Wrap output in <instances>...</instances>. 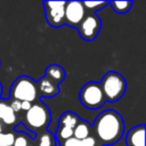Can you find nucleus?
<instances>
[{"mask_svg":"<svg viewBox=\"0 0 146 146\" xmlns=\"http://www.w3.org/2000/svg\"><path fill=\"white\" fill-rule=\"evenodd\" d=\"M15 131H3L0 132V146H13L15 140Z\"/></svg>","mask_w":146,"mask_h":146,"instance_id":"aec40b11","label":"nucleus"},{"mask_svg":"<svg viewBox=\"0 0 146 146\" xmlns=\"http://www.w3.org/2000/svg\"><path fill=\"white\" fill-rule=\"evenodd\" d=\"M36 91L39 98L40 97L51 98L59 94V86L43 75L36 81Z\"/></svg>","mask_w":146,"mask_h":146,"instance_id":"9b49d317","label":"nucleus"},{"mask_svg":"<svg viewBox=\"0 0 146 146\" xmlns=\"http://www.w3.org/2000/svg\"><path fill=\"white\" fill-rule=\"evenodd\" d=\"M50 121H51V113L49 107L44 103L36 100L32 103L31 107L23 114V119L19 122L24 124L26 129L31 130L35 136L47 130L50 124Z\"/></svg>","mask_w":146,"mask_h":146,"instance_id":"f03ea898","label":"nucleus"},{"mask_svg":"<svg viewBox=\"0 0 146 146\" xmlns=\"http://www.w3.org/2000/svg\"><path fill=\"white\" fill-rule=\"evenodd\" d=\"M92 132L99 146L113 145L117 143L124 132V121L116 111L107 110L97 115Z\"/></svg>","mask_w":146,"mask_h":146,"instance_id":"f257e3e1","label":"nucleus"},{"mask_svg":"<svg viewBox=\"0 0 146 146\" xmlns=\"http://www.w3.org/2000/svg\"><path fill=\"white\" fill-rule=\"evenodd\" d=\"M0 122L3 127L8 128H15L19 123L17 114H15L9 105V99L0 98Z\"/></svg>","mask_w":146,"mask_h":146,"instance_id":"9d476101","label":"nucleus"},{"mask_svg":"<svg viewBox=\"0 0 146 146\" xmlns=\"http://www.w3.org/2000/svg\"><path fill=\"white\" fill-rule=\"evenodd\" d=\"M127 146H145V124L132 127L125 136Z\"/></svg>","mask_w":146,"mask_h":146,"instance_id":"f8f14e48","label":"nucleus"},{"mask_svg":"<svg viewBox=\"0 0 146 146\" xmlns=\"http://www.w3.org/2000/svg\"><path fill=\"white\" fill-rule=\"evenodd\" d=\"M30 146H33V144H31V145H30Z\"/></svg>","mask_w":146,"mask_h":146,"instance_id":"393cba45","label":"nucleus"},{"mask_svg":"<svg viewBox=\"0 0 146 146\" xmlns=\"http://www.w3.org/2000/svg\"><path fill=\"white\" fill-rule=\"evenodd\" d=\"M82 5L86 9V13L96 14V11H98L99 9L108 6V1H82Z\"/></svg>","mask_w":146,"mask_h":146,"instance_id":"a211bd4d","label":"nucleus"},{"mask_svg":"<svg viewBox=\"0 0 146 146\" xmlns=\"http://www.w3.org/2000/svg\"><path fill=\"white\" fill-rule=\"evenodd\" d=\"M86 15V9L82 1H68L65 3L64 10V25L76 29Z\"/></svg>","mask_w":146,"mask_h":146,"instance_id":"1a4fd4ad","label":"nucleus"},{"mask_svg":"<svg viewBox=\"0 0 146 146\" xmlns=\"http://www.w3.org/2000/svg\"><path fill=\"white\" fill-rule=\"evenodd\" d=\"M80 121V117L76 113L66 111L64 112L58 120V127L55 133V139L57 144H62L66 139L73 137V131L78 122Z\"/></svg>","mask_w":146,"mask_h":146,"instance_id":"423d86ee","label":"nucleus"},{"mask_svg":"<svg viewBox=\"0 0 146 146\" xmlns=\"http://www.w3.org/2000/svg\"><path fill=\"white\" fill-rule=\"evenodd\" d=\"M9 99L29 103H34L39 100L36 91V81H34L27 75L18 76L10 87Z\"/></svg>","mask_w":146,"mask_h":146,"instance_id":"20e7f679","label":"nucleus"},{"mask_svg":"<svg viewBox=\"0 0 146 146\" xmlns=\"http://www.w3.org/2000/svg\"><path fill=\"white\" fill-rule=\"evenodd\" d=\"M59 145L60 146H99L96 138L94 137V135L86 138V139H82V140L76 139L74 137H71V138L66 139L65 141H63Z\"/></svg>","mask_w":146,"mask_h":146,"instance_id":"dca6fc26","label":"nucleus"},{"mask_svg":"<svg viewBox=\"0 0 146 146\" xmlns=\"http://www.w3.org/2000/svg\"><path fill=\"white\" fill-rule=\"evenodd\" d=\"M21 103L19 100H15V99H9V105L11 107V110L15 112V114H21Z\"/></svg>","mask_w":146,"mask_h":146,"instance_id":"412c9836","label":"nucleus"},{"mask_svg":"<svg viewBox=\"0 0 146 146\" xmlns=\"http://www.w3.org/2000/svg\"><path fill=\"white\" fill-rule=\"evenodd\" d=\"M33 146H55L56 139L52 132H50L48 129L35 135L34 139L32 140Z\"/></svg>","mask_w":146,"mask_h":146,"instance_id":"2eb2a0df","label":"nucleus"},{"mask_svg":"<svg viewBox=\"0 0 146 146\" xmlns=\"http://www.w3.org/2000/svg\"><path fill=\"white\" fill-rule=\"evenodd\" d=\"M105 100L108 103H115L120 100L127 89L125 79L115 71H108L103 80L99 82Z\"/></svg>","mask_w":146,"mask_h":146,"instance_id":"7ed1b4c3","label":"nucleus"},{"mask_svg":"<svg viewBox=\"0 0 146 146\" xmlns=\"http://www.w3.org/2000/svg\"><path fill=\"white\" fill-rule=\"evenodd\" d=\"M32 103H29V102H22L21 103V114H24L30 107H31Z\"/></svg>","mask_w":146,"mask_h":146,"instance_id":"4be33fe9","label":"nucleus"},{"mask_svg":"<svg viewBox=\"0 0 146 146\" xmlns=\"http://www.w3.org/2000/svg\"><path fill=\"white\" fill-rule=\"evenodd\" d=\"M92 136V127L90 123H88L87 121L84 120H81L78 122V124L75 125L74 128V131H73V137L76 138V139H86L88 137Z\"/></svg>","mask_w":146,"mask_h":146,"instance_id":"4468645a","label":"nucleus"},{"mask_svg":"<svg viewBox=\"0 0 146 146\" xmlns=\"http://www.w3.org/2000/svg\"><path fill=\"white\" fill-rule=\"evenodd\" d=\"M5 131V127H3V124L0 122V132H3Z\"/></svg>","mask_w":146,"mask_h":146,"instance_id":"5701e85b","label":"nucleus"},{"mask_svg":"<svg viewBox=\"0 0 146 146\" xmlns=\"http://www.w3.org/2000/svg\"><path fill=\"white\" fill-rule=\"evenodd\" d=\"M32 138L25 133V132H16V136H15V140H14V144L13 146H30L32 144Z\"/></svg>","mask_w":146,"mask_h":146,"instance_id":"6ab92c4d","label":"nucleus"},{"mask_svg":"<svg viewBox=\"0 0 146 146\" xmlns=\"http://www.w3.org/2000/svg\"><path fill=\"white\" fill-rule=\"evenodd\" d=\"M100 29H102V21L97 16V14H92V13H86L83 19L76 27L81 39L86 41L95 40L98 36Z\"/></svg>","mask_w":146,"mask_h":146,"instance_id":"0eeeda50","label":"nucleus"},{"mask_svg":"<svg viewBox=\"0 0 146 146\" xmlns=\"http://www.w3.org/2000/svg\"><path fill=\"white\" fill-rule=\"evenodd\" d=\"M1 92H2V86H1V83H0V96H1Z\"/></svg>","mask_w":146,"mask_h":146,"instance_id":"b1692460","label":"nucleus"},{"mask_svg":"<svg viewBox=\"0 0 146 146\" xmlns=\"http://www.w3.org/2000/svg\"><path fill=\"white\" fill-rule=\"evenodd\" d=\"M65 75H66L65 70L58 64H50L46 68V73H44V76H47L58 86L65 80Z\"/></svg>","mask_w":146,"mask_h":146,"instance_id":"ddd939ff","label":"nucleus"},{"mask_svg":"<svg viewBox=\"0 0 146 146\" xmlns=\"http://www.w3.org/2000/svg\"><path fill=\"white\" fill-rule=\"evenodd\" d=\"M65 3L66 1H43V8H44V15L47 23L58 29L64 25V10H65Z\"/></svg>","mask_w":146,"mask_h":146,"instance_id":"6e6552de","label":"nucleus"},{"mask_svg":"<svg viewBox=\"0 0 146 146\" xmlns=\"http://www.w3.org/2000/svg\"><path fill=\"white\" fill-rule=\"evenodd\" d=\"M108 5L112 7V9L115 13L125 14L131 9L133 2L131 0H129V1H108Z\"/></svg>","mask_w":146,"mask_h":146,"instance_id":"f3484780","label":"nucleus"},{"mask_svg":"<svg viewBox=\"0 0 146 146\" xmlns=\"http://www.w3.org/2000/svg\"><path fill=\"white\" fill-rule=\"evenodd\" d=\"M79 100L88 110H98L106 103L99 82L95 81L87 82L80 89Z\"/></svg>","mask_w":146,"mask_h":146,"instance_id":"39448f33","label":"nucleus"}]
</instances>
